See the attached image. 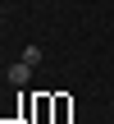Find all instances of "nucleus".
<instances>
[{"mask_svg":"<svg viewBox=\"0 0 114 124\" xmlns=\"http://www.w3.org/2000/svg\"><path fill=\"white\" fill-rule=\"evenodd\" d=\"M23 60H27V64L37 69V64H41V51H37V46H23Z\"/></svg>","mask_w":114,"mask_h":124,"instance_id":"f03ea898","label":"nucleus"},{"mask_svg":"<svg viewBox=\"0 0 114 124\" xmlns=\"http://www.w3.org/2000/svg\"><path fill=\"white\" fill-rule=\"evenodd\" d=\"M5 78H9V83H14V87H27V83H32V64H27V60H14V64H9V74H5Z\"/></svg>","mask_w":114,"mask_h":124,"instance_id":"f257e3e1","label":"nucleus"}]
</instances>
